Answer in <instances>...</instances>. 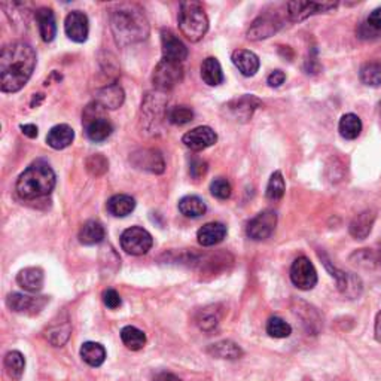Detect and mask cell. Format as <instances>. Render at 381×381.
Listing matches in <instances>:
<instances>
[{
	"mask_svg": "<svg viewBox=\"0 0 381 381\" xmlns=\"http://www.w3.org/2000/svg\"><path fill=\"white\" fill-rule=\"evenodd\" d=\"M178 21L182 35L190 42L201 40L209 30V18L206 11H204L201 4L193 2V0L181 4Z\"/></svg>",
	"mask_w": 381,
	"mask_h": 381,
	"instance_id": "obj_4",
	"label": "cell"
},
{
	"mask_svg": "<svg viewBox=\"0 0 381 381\" xmlns=\"http://www.w3.org/2000/svg\"><path fill=\"white\" fill-rule=\"evenodd\" d=\"M36 23L39 27V33L43 42H52L57 35V23H55V16L54 11L51 8H39L35 13Z\"/></svg>",
	"mask_w": 381,
	"mask_h": 381,
	"instance_id": "obj_22",
	"label": "cell"
},
{
	"mask_svg": "<svg viewBox=\"0 0 381 381\" xmlns=\"http://www.w3.org/2000/svg\"><path fill=\"white\" fill-rule=\"evenodd\" d=\"M105 228L97 221H88L79 231V241L85 246H94L103 241Z\"/></svg>",
	"mask_w": 381,
	"mask_h": 381,
	"instance_id": "obj_31",
	"label": "cell"
},
{
	"mask_svg": "<svg viewBox=\"0 0 381 381\" xmlns=\"http://www.w3.org/2000/svg\"><path fill=\"white\" fill-rule=\"evenodd\" d=\"M183 79V67L182 63L170 62L163 58L152 73V84L159 93H167L181 84Z\"/></svg>",
	"mask_w": 381,
	"mask_h": 381,
	"instance_id": "obj_6",
	"label": "cell"
},
{
	"mask_svg": "<svg viewBox=\"0 0 381 381\" xmlns=\"http://www.w3.org/2000/svg\"><path fill=\"white\" fill-rule=\"evenodd\" d=\"M368 25L375 30H381V8L374 9L368 17Z\"/></svg>",
	"mask_w": 381,
	"mask_h": 381,
	"instance_id": "obj_47",
	"label": "cell"
},
{
	"mask_svg": "<svg viewBox=\"0 0 381 381\" xmlns=\"http://www.w3.org/2000/svg\"><path fill=\"white\" fill-rule=\"evenodd\" d=\"M207 353L217 359H227V360H237L243 356V350L239 344L229 340H224L209 346Z\"/></svg>",
	"mask_w": 381,
	"mask_h": 381,
	"instance_id": "obj_27",
	"label": "cell"
},
{
	"mask_svg": "<svg viewBox=\"0 0 381 381\" xmlns=\"http://www.w3.org/2000/svg\"><path fill=\"white\" fill-rule=\"evenodd\" d=\"M359 78L365 85L378 86L381 84V63L368 62L362 64L359 70Z\"/></svg>",
	"mask_w": 381,
	"mask_h": 381,
	"instance_id": "obj_36",
	"label": "cell"
},
{
	"mask_svg": "<svg viewBox=\"0 0 381 381\" xmlns=\"http://www.w3.org/2000/svg\"><path fill=\"white\" fill-rule=\"evenodd\" d=\"M326 268L331 271V275L336 280V286H339L341 294L348 300H356L362 295L363 285L360 277L353 273H346L343 270H339L336 267H332L329 261H325Z\"/></svg>",
	"mask_w": 381,
	"mask_h": 381,
	"instance_id": "obj_9",
	"label": "cell"
},
{
	"mask_svg": "<svg viewBox=\"0 0 381 381\" xmlns=\"http://www.w3.org/2000/svg\"><path fill=\"white\" fill-rule=\"evenodd\" d=\"M110 28L120 47L146 40L151 30L144 11L136 4L116 5L110 12Z\"/></svg>",
	"mask_w": 381,
	"mask_h": 381,
	"instance_id": "obj_2",
	"label": "cell"
},
{
	"mask_svg": "<svg viewBox=\"0 0 381 381\" xmlns=\"http://www.w3.org/2000/svg\"><path fill=\"white\" fill-rule=\"evenodd\" d=\"M70 336V325L67 322L60 325H52L48 331H47V340L55 346V347H62Z\"/></svg>",
	"mask_w": 381,
	"mask_h": 381,
	"instance_id": "obj_39",
	"label": "cell"
},
{
	"mask_svg": "<svg viewBox=\"0 0 381 381\" xmlns=\"http://www.w3.org/2000/svg\"><path fill=\"white\" fill-rule=\"evenodd\" d=\"M189 171L194 179H200L201 176L207 173V163L200 158H195V159H193V163H190Z\"/></svg>",
	"mask_w": 381,
	"mask_h": 381,
	"instance_id": "obj_45",
	"label": "cell"
},
{
	"mask_svg": "<svg viewBox=\"0 0 381 381\" xmlns=\"http://www.w3.org/2000/svg\"><path fill=\"white\" fill-rule=\"evenodd\" d=\"M201 79L210 86L221 85L224 82V72L215 57H207L201 64Z\"/></svg>",
	"mask_w": 381,
	"mask_h": 381,
	"instance_id": "obj_28",
	"label": "cell"
},
{
	"mask_svg": "<svg viewBox=\"0 0 381 381\" xmlns=\"http://www.w3.org/2000/svg\"><path fill=\"white\" fill-rule=\"evenodd\" d=\"M167 120L174 125H185L194 120V112L188 106H174L169 110Z\"/></svg>",
	"mask_w": 381,
	"mask_h": 381,
	"instance_id": "obj_41",
	"label": "cell"
},
{
	"mask_svg": "<svg viewBox=\"0 0 381 381\" xmlns=\"http://www.w3.org/2000/svg\"><path fill=\"white\" fill-rule=\"evenodd\" d=\"M210 190H212V195L219 198V200H227L231 197L232 194V188H231V183L224 179V178H219V179H215L210 185Z\"/></svg>",
	"mask_w": 381,
	"mask_h": 381,
	"instance_id": "obj_43",
	"label": "cell"
},
{
	"mask_svg": "<svg viewBox=\"0 0 381 381\" xmlns=\"http://www.w3.org/2000/svg\"><path fill=\"white\" fill-rule=\"evenodd\" d=\"M36 52L24 42H13L0 52V90L17 93L32 78Z\"/></svg>",
	"mask_w": 381,
	"mask_h": 381,
	"instance_id": "obj_1",
	"label": "cell"
},
{
	"mask_svg": "<svg viewBox=\"0 0 381 381\" xmlns=\"http://www.w3.org/2000/svg\"><path fill=\"white\" fill-rule=\"evenodd\" d=\"M136 209V200L127 194H118L109 198L108 210L116 217H125Z\"/></svg>",
	"mask_w": 381,
	"mask_h": 381,
	"instance_id": "obj_29",
	"label": "cell"
},
{
	"mask_svg": "<svg viewBox=\"0 0 381 381\" xmlns=\"http://www.w3.org/2000/svg\"><path fill=\"white\" fill-rule=\"evenodd\" d=\"M182 142L190 151H204L217 142V135L215 133L213 128L207 125H201L188 131V133L182 137Z\"/></svg>",
	"mask_w": 381,
	"mask_h": 381,
	"instance_id": "obj_18",
	"label": "cell"
},
{
	"mask_svg": "<svg viewBox=\"0 0 381 381\" xmlns=\"http://www.w3.org/2000/svg\"><path fill=\"white\" fill-rule=\"evenodd\" d=\"M154 246L151 234L142 227H131L125 229L121 236V247L128 255L140 256L148 254Z\"/></svg>",
	"mask_w": 381,
	"mask_h": 381,
	"instance_id": "obj_7",
	"label": "cell"
},
{
	"mask_svg": "<svg viewBox=\"0 0 381 381\" xmlns=\"http://www.w3.org/2000/svg\"><path fill=\"white\" fill-rule=\"evenodd\" d=\"M261 106L262 101L258 97L252 94H244L240 98L231 100L225 108L234 120L239 123H247L249 120H252L255 110Z\"/></svg>",
	"mask_w": 381,
	"mask_h": 381,
	"instance_id": "obj_14",
	"label": "cell"
},
{
	"mask_svg": "<svg viewBox=\"0 0 381 381\" xmlns=\"http://www.w3.org/2000/svg\"><path fill=\"white\" fill-rule=\"evenodd\" d=\"M121 340L127 348L137 351L144 347L146 335L136 326H125L121 331Z\"/></svg>",
	"mask_w": 381,
	"mask_h": 381,
	"instance_id": "obj_35",
	"label": "cell"
},
{
	"mask_svg": "<svg viewBox=\"0 0 381 381\" xmlns=\"http://www.w3.org/2000/svg\"><path fill=\"white\" fill-rule=\"evenodd\" d=\"M82 118L85 133L91 142H105L112 135L113 125L105 116V108H101L96 101L85 108Z\"/></svg>",
	"mask_w": 381,
	"mask_h": 381,
	"instance_id": "obj_5",
	"label": "cell"
},
{
	"mask_svg": "<svg viewBox=\"0 0 381 381\" xmlns=\"http://www.w3.org/2000/svg\"><path fill=\"white\" fill-rule=\"evenodd\" d=\"M375 222V212L374 210H363L362 213L356 215L353 221L350 222V234L351 237L356 240H363L371 234L373 227Z\"/></svg>",
	"mask_w": 381,
	"mask_h": 381,
	"instance_id": "obj_23",
	"label": "cell"
},
{
	"mask_svg": "<svg viewBox=\"0 0 381 381\" xmlns=\"http://www.w3.org/2000/svg\"><path fill=\"white\" fill-rule=\"evenodd\" d=\"M380 255H381V246H380Z\"/></svg>",
	"mask_w": 381,
	"mask_h": 381,
	"instance_id": "obj_51",
	"label": "cell"
},
{
	"mask_svg": "<svg viewBox=\"0 0 381 381\" xmlns=\"http://www.w3.org/2000/svg\"><path fill=\"white\" fill-rule=\"evenodd\" d=\"M124 90L116 84H110L105 88H100L96 94V103L105 109H118L124 103Z\"/></svg>",
	"mask_w": 381,
	"mask_h": 381,
	"instance_id": "obj_21",
	"label": "cell"
},
{
	"mask_svg": "<svg viewBox=\"0 0 381 381\" xmlns=\"http://www.w3.org/2000/svg\"><path fill=\"white\" fill-rule=\"evenodd\" d=\"M339 130H340V135L346 140H355L359 137L362 131V121L355 113H346L340 120Z\"/></svg>",
	"mask_w": 381,
	"mask_h": 381,
	"instance_id": "obj_33",
	"label": "cell"
},
{
	"mask_svg": "<svg viewBox=\"0 0 381 381\" xmlns=\"http://www.w3.org/2000/svg\"><path fill=\"white\" fill-rule=\"evenodd\" d=\"M206 210V203L197 195H186L179 201V212L186 217H200Z\"/></svg>",
	"mask_w": 381,
	"mask_h": 381,
	"instance_id": "obj_32",
	"label": "cell"
},
{
	"mask_svg": "<svg viewBox=\"0 0 381 381\" xmlns=\"http://www.w3.org/2000/svg\"><path fill=\"white\" fill-rule=\"evenodd\" d=\"M336 6H339V4L335 2H300V0H295V2H289L286 8L290 21L300 23L312 16H316V13L329 12Z\"/></svg>",
	"mask_w": 381,
	"mask_h": 381,
	"instance_id": "obj_11",
	"label": "cell"
},
{
	"mask_svg": "<svg viewBox=\"0 0 381 381\" xmlns=\"http://www.w3.org/2000/svg\"><path fill=\"white\" fill-rule=\"evenodd\" d=\"M55 188V173L45 161L38 159L28 166L17 181V193L23 200H38L50 195Z\"/></svg>",
	"mask_w": 381,
	"mask_h": 381,
	"instance_id": "obj_3",
	"label": "cell"
},
{
	"mask_svg": "<svg viewBox=\"0 0 381 381\" xmlns=\"http://www.w3.org/2000/svg\"><path fill=\"white\" fill-rule=\"evenodd\" d=\"M81 358L85 363L97 368V366H101L106 360V350L98 343L86 341L81 347Z\"/></svg>",
	"mask_w": 381,
	"mask_h": 381,
	"instance_id": "obj_30",
	"label": "cell"
},
{
	"mask_svg": "<svg viewBox=\"0 0 381 381\" xmlns=\"http://www.w3.org/2000/svg\"><path fill=\"white\" fill-rule=\"evenodd\" d=\"M73 139H75V131L67 124H58L50 130L47 136V143L52 149H64L72 144Z\"/></svg>",
	"mask_w": 381,
	"mask_h": 381,
	"instance_id": "obj_25",
	"label": "cell"
},
{
	"mask_svg": "<svg viewBox=\"0 0 381 381\" xmlns=\"http://www.w3.org/2000/svg\"><path fill=\"white\" fill-rule=\"evenodd\" d=\"M286 81V75H285V72L282 70H274L271 72L268 78H267V84L273 88H278V86H282Z\"/></svg>",
	"mask_w": 381,
	"mask_h": 381,
	"instance_id": "obj_46",
	"label": "cell"
},
{
	"mask_svg": "<svg viewBox=\"0 0 381 381\" xmlns=\"http://www.w3.org/2000/svg\"><path fill=\"white\" fill-rule=\"evenodd\" d=\"M47 302L48 300L45 297H30L18 294V292L9 294L6 298V305L9 309L21 314H38Z\"/></svg>",
	"mask_w": 381,
	"mask_h": 381,
	"instance_id": "obj_15",
	"label": "cell"
},
{
	"mask_svg": "<svg viewBox=\"0 0 381 381\" xmlns=\"http://www.w3.org/2000/svg\"><path fill=\"white\" fill-rule=\"evenodd\" d=\"M131 164H133L137 170L149 171L154 174H161L166 170L164 158L157 149H140L131 154L130 157Z\"/></svg>",
	"mask_w": 381,
	"mask_h": 381,
	"instance_id": "obj_13",
	"label": "cell"
},
{
	"mask_svg": "<svg viewBox=\"0 0 381 381\" xmlns=\"http://www.w3.org/2000/svg\"><path fill=\"white\" fill-rule=\"evenodd\" d=\"M152 381H182L179 377H176L174 374H170V373H161L158 375L154 377Z\"/></svg>",
	"mask_w": 381,
	"mask_h": 381,
	"instance_id": "obj_49",
	"label": "cell"
},
{
	"mask_svg": "<svg viewBox=\"0 0 381 381\" xmlns=\"http://www.w3.org/2000/svg\"><path fill=\"white\" fill-rule=\"evenodd\" d=\"M86 170L93 176H103L109 170V161L105 155L96 154L86 158Z\"/></svg>",
	"mask_w": 381,
	"mask_h": 381,
	"instance_id": "obj_42",
	"label": "cell"
},
{
	"mask_svg": "<svg viewBox=\"0 0 381 381\" xmlns=\"http://www.w3.org/2000/svg\"><path fill=\"white\" fill-rule=\"evenodd\" d=\"M161 47H163V57L166 60L182 63L188 58L186 45L169 28L161 30Z\"/></svg>",
	"mask_w": 381,
	"mask_h": 381,
	"instance_id": "obj_16",
	"label": "cell"
},
{
	"mask_svg": "<svg viewBox=\"0 0 381 381\" xmlns=\"http://www.w3.org/2000/svg\"><path fill=\"white\" fill-rule=\"evenodd\" d=\"M5 370L6 374L9 375V378L18 381L23 374H24V368H25V359L24 356L17 350H12L5 356Z\"/></svg>",
	"mask_w": 381,
	"mask_h": 381,
	"instance_id": "obj_34",
	"label": "cell"
},
{
	"mask_svg": "<svg viewBox=\"0 0 381 381\" xmlns=\"http://www.w3.org/2000/svg\"><path fill=\"white\" fill-rule=\"evenodd\" d=\"M158 93L148 94L142 103V123L149 130H154V127L157 128L161 120H164L166 116V98L161 97Z\"/></svg>",
	"mask_w": 381,
	"mask_h": 381,
	"instance_id": "obj_12",
	"label": "cell"
},
{
	"mask_svg": "<svg viewBox=\"0 0 381 381\" xmlns=\"http://www.w3.org/2000/svg\"><path fill=\"white\" fill-rule=\"evenodd\" d=\"M231 60H232L234 66L239 69L241 75L247 76V78L255 76L256 72L259 70V66H261L259 57L255 52L247 51V50L234 51L231 55Z\"/></svg>",
	"mask_w": 381,
	"mask_h": 381,
	"instance_id": "obj_20",
	"label": "cell"
},
{
	"mask_svg": "<svg viewBox=\"0 0 381 381\" xmlns=\"http://www.w3.org/2000/svg\"><path fill=\"white\" fill-rule=\"evenodd\" d=\"M285 190H286V183H285L282 171H274L267 185V190H266L267 198L271 201L282 200L285 195Z\"/></svg>",
	"mask_w": 381,
	"mask_h": 381,
	"instance_id": "obj_37",
	"label": "cell"
},
{
	"mask_svg": "<svg viewBox=\"0 0 381 381\" xmlns=\"http://www.w3.org/2000/svg\"><path fill=\"white\" fill-rule=\"evenodd\" d=\"M225 237H227V227L221 222H209L206 225H203L197 232L198 243L204 247L219 244Z\"/></svg>",
	"mask_w": 381,
	"mask_h": 381,
	"instance_id": "obj_24",
	"label": "cell"
},
{
	"mask_svg": "<svg viewBox=\"0 0 381 381\" xmlns=\"http://www.w3.org/2000/svg\"><path fill=\"white\" fill-rule=\"evenodd\" d=\"M267 334L273 339H288L292 334V328L288 322L274 316L267 322Z\"/></svg>",
	"mask_w": 381,
	"mask_h": 381,
	"instance_id": "obj_40",
	"label": "cell"
},
{
	"mask_svg": "<svg viewBox=\"0 0 381 381\" xmlns=\"http://www.w3.org/2000/svg\"><path fill=\"white\" fill-rule=\"evenodd\" d=\"M277 227V215L273 210H263L258 213L251 222L247 224V236L255 241L268 239Z\"/></svg>",
	"mask_w": 381,
	"mask_h": 381,
	"instance_id": "obj_10",
	"label": "cell"
},
{
	"mask_svg": "<svg viewBox=\"0 0 381 381\" xmlns=\"http://www.w3.org/2000/svg\"><path fill=\"white\" fill-rule=\"evenodd\" d=\"M290 280L301 290H310L316 286L317 271L309 258L300 256L292 262Z\"/></svg>",
	"mask_w": 381,
	"mask_h": 381,
	"instance_id": "obj_8",
	"label": "cell"
},
{
	"mask_svg": "<svg viewBox=\"0 0 381 381\" xmlns=\"http://www.w3.org/2000/svg\"><path fill=\"white\" fill-rule=\"evenodd\" d=\"M282 27V21L273 13H263L258 17L247 30V38L251 40H262L275 35Z\"/></svg>",
	"mask_w": 381,
	"mask_h": 381,
	"instance_id": "obj_17",
	"label": "cell"
},
{
	"mask_svg": "<svg viewBox=\"0 0 381 381\" xmlns=\"http://www.w3.org/2000/svg\"><path fill=\"white\" fill-rule=\"evenodd\" d=\"M43 282H45V275L39 267H28L18 273L17 283L27 292H40L43 288Z\"/></svg>",
	"mask_w": 381,
	"mask_h": 381,
	"instance_id": "obj_26",
	"label": "cell"
},
{
	"mask_svg": "<svg viewBox=\"0 0 381 381\" xmlns=\"http://www.w3.org/2000/svg\"><path fill=\"white\" fill-rule=\"evenodd\" d=\"M219 320H221V310H217V305H212L200 312L197 324L203 331H212L217 326Z\"/></svg>",
	"mask_w": 381,
	"mask_h": 381,
	"instance_id": "obj_38",
	"label": "cell"
},
{
	"mask_svg": "<svg viewBox=\"0 0 381 381\" xmlns=\"http://www.w3.org/2000/svg\"><path fill=\"white\" fill-rule=\"evenodd\" d=\"M374 331H375V339L378 341H381V312L377 314L375 317V326H374Z\"/></svg>",
	"mask_w": 381,
	"mask_h": 381,
	"instance_id": "obj_50",
	"label": "cell"
},
{
	"mask_svg": "<svg viewBox=\"0 0 381 381\" xmlns=\"http://www.w3.org/2000/svg\"><path fill=\"white\" fill-rule=\"evenodd\" d=\"M21 131H23V135L27 136V137H30V139H35L38 137V127L35 124H24L20 127Z\"/></svg>",
	"mask_w": 381,
	"mask_h": 381,
	"instance_id": "obj_48",
	"label": "cell"
},
{
	"mask_svg": "<svg viewBox=\"0 0 381 381\" xmlns=\"http://www.w3.org/2000/svg\"><path fill=\"white\" fill-rule=\"evenodd\" d=\"M64 30L70 40L76 43H84L90 33V21L81 11H72L66 17Z\"/></svg>",
	"mask_w": 381,
	"mask_h": 381,
	"instance_id": "obj_19",
	"label": "cell"
},
{
	"mask_svg": "<svg viewBox=\"0 0 381 381\" xmlns=\"http://www.w3.org/2000/svg\"><path fill=\"white\" fill-rule=\"evenodd\" d=\"M103 302H105V305L108 307V309L116 310L123 304V300H121L118 292H116L115 289H108V290L103 292Z\"/></svg>",
	"mask_w": 381,
	"mask_h": 381,
	"instance_id": "obj_44",
	"label": "cell"
}]
</instances>
